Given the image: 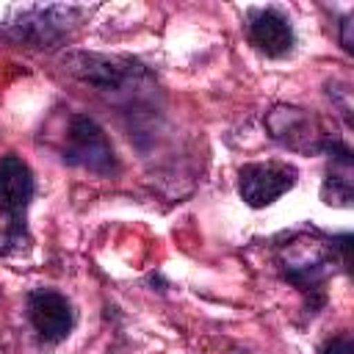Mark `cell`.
<instances>
[{
  "instance_id": "obj_1",
  "label": "cell",
  "mask_w": 354,
  "mask_h": 354,
  "mask_svg": "<svg viewBox=\"0 0 354 354\" xmlns=\"http://www.w3.org/2000/svg\"><path fill=\"white\" fill-rule=\"evenodd\" d=\"M346 246L348 235L329 241L318 232H299L288 238L279 252L277 263L288 282H293L304 293H318L329 274H335V263L346 266Z\"/></svg>"
},
{
  "instance_id": "obj_2",
  "label": "cell",
  "mask_w": 354,
  "mask_h": 354,
  "mask_svg": "<svg viewBox=\"0 0 354 354\" xmlns=\"http://www.w3.org/2000/svg\"><path fill=\"white\" fill-rule=\"evenodd\" d=\"M86 11L77 6H30L0 25V39L25 47H55L72 36Z\"/></svg>"
},
{
  "instance_id": "obj_3",
  "label": "cell",
  "mask_w": 354,
  "mask_h": 354,
  "mask_svg": "<svg viewBox=\"0 0 354 354\" xmlns=\"http://www.w3.org/2000/svg\"><path fill=\"white\" fill-rule=\"evenodd\" d=\"M33 191H36V180L30 166L19 155H0V210L8 218V227L3 235L6 246L0 252H8L11 246L25 243V216H28Z\"/></svg>"
},
{
  "instance_id": "obj_4",
  "label": "cell",
  "mask_w": 354,
  "mask_h": 354,
  "mask_svg": "<svg viewBox=\"0 0 354 354\" xmlns=\"http://www.w3.org/2000/svg\"><path fill=\"white\" fill-rule=\"evenodd\" d=\"M61 158L69 166H80L94 174H111L116 171V152L108 141L105 130L86 113H72L64 133Z\"/></svg>"
},
{
  "instance_id": "obj_5",
  "label": "cell",
  "mask_w": 354,
  "mask_h": 354,
  "mask_svg": "<svg viewBox=\"0 0 354 354\" xmlns=\"http://www.w3.org/2000/svg\"><path fill=\"white\" fill-rule=\"evenodd\" d=\"M64 66L80 83L102 94H122L127 91L130 80L136 83V77L144 75V69L136 61L119 55H102V53H69L64 58Z\"/></svg>"
},
{
  "instance_id": "obj_6",
  "label": "cell",
  "mask_w": 354,
  "mask_h": 354,
  "mask_svg": "<svg viewBox=\"0 0 354 354\" xmlns=\"http://www.w3.org/2000/svg\"><path fill=\"white\" fill-rule=\"evenodd\" d=\"M296 185V166L285 160L246 163L238 171V194L249 207H266Z\"/></svg>"
},
{
  "instance_id": "obj_7",
  "label": "cell",
  "mask_w": 354,
  "mask_h": 354,
  "mask_svg": "<svg viewBox=\"0 0 354 354\" xmlns=\"http://www.w3.org/2000/svg\"><path fill=\"white\" fill-rule=\"evenodd\" d=\"M243 30H246V39L249 44L268 55V58H282L293 50V25L290 19L274 8V6H263V8H249L246 11V19H243Z\"/></svg>"
},
{
  "instance_id": "obj_8",
  "label": "cell",
  "mask_w": 354,
  "mask_h": 354,
  "mask_svg": "<svg viewBox=\"0 0 354 354\" xmlns=\"http://www.w3.org/2000/svg\"><path fill=\"white\" fill-rule=\"evenodd\" d=\"M25 310H28V321L33 324L39 337H44L47 343H58L72 332V324H75L72 304L64 293L53 288L30 290L25 299Z\"/></svg>"
},
{
  "instance_id": "obj_9",
  "label": "cell",
  "mask_w": 354,
  "mask_h": 354,
  "mask_svg": "<svg viewBox=\"0 0 354 354\" xmlns=\"http://www.w3.org/2000/svg\"><path fill=\"white\" fill-rule=\"evenodd\" d=\"M266 127L271 138L290 149H324L332 136L318 130V119L301 108L293 105H279L266 116Z\"/></svg>"
},
{
  "instance_id": "obj_10",
  "label": "cell",
  "mask_w": 354,
  "mask_h": 354,
  "mask_svg": "<svg viewBox=\"0 0 354 354\" xmlns=\"http://www.w3.org/2000/svg\"><path fill=\"white\" fill-rule=\"evenodd\" d=\"M324 152H329V171L321 188V196L326 205H351V149L340 138H332Z\"/></svg>"
},
{
  "instance_id": "obj_11",
  "label": "cell",
  "mask_w": 354,
  "mask_h": 354,
  "mask_svg": "<svg viewBox=\"0 0 354 354\" xmlns=\"http://www.w3.org/2000/svg\"><path fill=\"white\" fill-rule=\"evenodd\" d=\"M318 354H354V340H351L348 332H340V335L329 337V340L318 348Z\"/></svg>"
},
{
  "instance_id": "obj_12",
  "label": "cell",
  "mask_w": 354,
  "mask_h": 354,
  "mask_svg": "<svg viewBox=\"0 0 354 354\" xmlns=\"http://www.w3.org/2000/svg\"><path fill=\"white\" fill-rule=\"evenodd\" d=\"M343 47L351 53V33H348V28H351V17H343Z\"/></svg>"
}]
</instances>
